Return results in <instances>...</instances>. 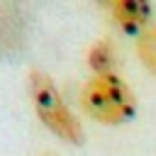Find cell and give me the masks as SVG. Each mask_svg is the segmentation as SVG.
Here are the masks:
<instances>
[{"instance_id":"4","label":"cell","mask_w":156,"mask_h":156,"mask_svg":"<svg viewBox=\"0 0 156 156\" xmlns=\"http://www.w3.org/2000/svg\"><path fill=\"white\" fill-rule=\"evenodd\" d=\"M88 63H90V68L98 73V76H105V73H115V63H117V58H115V49H112V44L110 41H95L93 46H90V51H88Z\"/></svg>"},{"instance_id":"3","label":"cell","mask_w":156,"mask_h":156,"mask_svg":"<svg viewBox=\"0 0 156 156\" xmlns=\"http://www.w3.org/2000/svg\"><path fill=\"white\" fill-rule=\"evenodd\" d=\"M112 17L122 32L136 34V32L149 29L151 7H149V2H141V0H117L112 5Z\"/></svg>"},{"instance_id":"6","label":"cell","mask_w":156,"mask_h":156,"mask_svg":"<svg viewBox=\"0 0 156 156\" xmlns=\"http://www.w3.org/2000/svg\"><path fill=\"white\" fill-rule=\"evenodd\" d=\"M44 156H54V154H44Z\"/></svg>"},{"instance_id":"1","label":"cell","mask_w":156,"mask_h":156,"mask_svg":"<svg viewBox=\"0 0 156 156\" xmlns=\"http://www.w3.org/2000/svg\"><path fill=\"white\" fill-rule=\"evenodd\" d=\"M80 105L88 117L102 124H122L136 110L132 88L117 73L93 76L80 90Z\"/></svg>"},{"instance_id":"5","label":"cell","mask_w":156,"mask_h":156,"mask_svg":"<svg viewBox=\"0 0 156 156\" xmlns=\"http://www.w3.org/2000/svg\"><path fill=\"white\" fill-rule=\"evenodd\" d=\"M136 51H139L141 63L156 76V24H151L149 29L141 32L139 44H136Z\"/></svg>"},{"instance_id":"2","label":"cell","mask_w":156,"mask_h":156,"mask_svg":"<svg viewBox=\"0 0 156 156\" xmlns=\"http://www.w3.org/2000/svg\"><path fill=\"white\" fill-rule=\"evenodd\" d=\"M29 95H32L34 110H37L39 119L44 122V127H49L63 141H71V144L83 141V127H80L78 117L68 110L58 88L54 85V80L46 73H41V71L29 73Z\"/></svg>"}]
</instances>
